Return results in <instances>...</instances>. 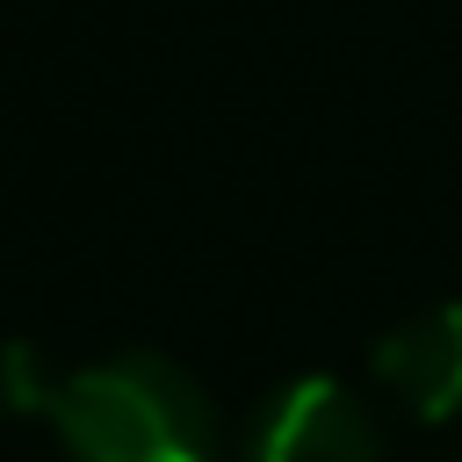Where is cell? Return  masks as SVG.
<instances>
[{"mask_svg":"<svg viewBox=\"0 0 462 462\" xmlns=\"http://www.w3.org/2000/svg\"><path fill=\"white\" fill-rule=\"evenodd\" d=\"M51 426L72 462H217V411L166 354H101L58 375Z\"/></svg>","mask_w":462,"mask_h":462,"instance_id":"obj_1","label":"cell"},{"mask_svg":"<svg viewBox=\"0 0 462 462\" xmlns=\"http://www.w3.org/2000/svg\"><path fill=\"white\" fill-rule=\"evenodd\" d=\"M245 462H383V433L368 404L332 375H296L253 419Z\"/></svg>","mask_w":462,"mask_h":462,"instance_id":"obj_2","label":"cell"},{"mask_svg":"<svg viewBox=\"0 0 462 462\" xmlns=\"http://www.w3.org/2000/svg\"><path fill=\"white\" fill-rule=\"evenodd\" d=\"M51 397H58V383L43 375L36 346L29 339H7L0 346V404L7 411H51Z\"/></svg>","mask_w":462,"mask_h":462,"instance_id":"obj_4","label":"cell"},{"mask_svg":"<svg viewBox=\"0 0 462 462\" xmlns=\"http://www.w3.org/2000/svg\"><path fill=\"white\" fill-rule=\"evenodd\" d=\"M368 368L411 419H455L462 411V303H426L404 325H390Z\"/></svg>","mask_w":462,"mask_h":462,"instance_id":"obj_3","label":"cell"}]
</instances>
